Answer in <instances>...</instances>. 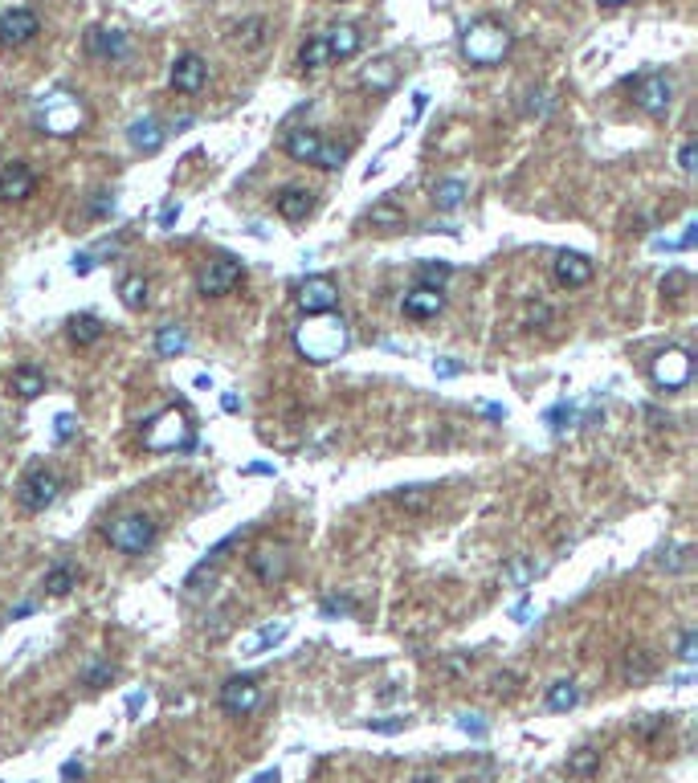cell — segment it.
I'll return each mask as SVG.
<instances>
[{
  "mask_svg": "<svg viewBox=\"0 0 698 783\" xmlns=\"http://www.w3.org/2000/svg\"><path fill=\"white\" fill-rule=\"evenodd\" d=\"M335 302H339V285H335V277H327V274H315L298 285V306H303L306 314L335 310Z\"/></svg>",
  "mask_w": 698,
  "mask_h": 783,
  "instance_id": "14",
  "label": "cell"
},
{
  "mask_svg": "<svg viewBox=\"0 0 698 783\" xmlns=\"http://www.w3.org/2000/svg\"><path fill=\"white\" fill-rule=\"evenodd\" d=\"M510 45H515V33L502 21H494V16H478V21H470L461 29V57L470 65H478V70L499 65L510 53Z\"/></svg>",
  "mask_w": 698,
  "mask_h": 783,
  "instance_id": "2",
  "label": "cell"
},
{
  "mask_svg": "<svg viewBox=\"0 0 698 783\" xmlns=\"http://www.w3.org/2000/svg\"><path fill=\"white\" fill-rule=\"evenodd\" d=\"M278 779H282V775H278V767H274V771H262V775H257L254 783H278Z\"/></svg>",
  "mask_w": 698,
  "mask_h": 783,
  "instance_id": "53",
  "label": "cell"
},
{
  "mask_svg": "<svg viewBox=\"0 0 698 783\" xmlns=\"http://www.w3.org/2000/svg\"><path fill=\"white\" fill-rule=\"evenodd\" d=\"M364 86H368L372 94H388V90L396 86V65H393V57H380V62H372L368 70H364Z\"/></svg>",
  "mask_w": 698,
  "mask_h": 783,
  "instance_id": "28",
  "label": "cell"
},
{
  "mask_svg": "<svg viewBox=\"0 0 698 783\" xmlns=\"http://www.w3.org/2000/svg\"><path fill=\"white\" fill-rule=\"evenodd\" d=\"M78 579H82V571H78L70 559H62V563H53V567L45 571L42 592H45V595H70V592L78 587Z\"/></svg>",
  "mask_w": 698,
  "mask_h": 783,
  "instance_id": "23",
  "label": "cell"
},
{
  "mask_svg": "<svg viewBox=\"0 0 698 783\" xmlns=\"http://www.w3.org/2000/svg\"><path fill=\"white\" fill-rule=\"evenodd\" d=\"M347 343H352V334H347V323L335 310L311 314V323L298 326L295 334V347L306 363H331V359H339L347 351Z\"/></svg>",
  "mask_w": 698,
  "mask_h": 783,
  "instance_id": "1",
  "label": "cell"
},
{
  "mask_svg": "<svg viewBox=\"0 0 698 783\" xmlns=\"http://www.w3.org/2000/svg\"><path fill=\"white\" fill-rule=\"evenodd\" d=\"M221 408H225V412H241V396H238V392H225Z\"/></svg>",
  "mask_w": 698,
  "mask_h": 783,
  "instance_id": "52",
  "label": "cell"
},
{
  "mask_svg": "<svg viewBox=\"0 0 698 783\" xmlns=\"http://www.w3.org/2000/svg\"><path fill=\"white\" fill-rule=\"evenodd\" d=\"M458 726H461L466 734H474V739H482V734H486V726L478 722V714H461V718H458Z\"/></svg>",
  "mask_w": 698,
  "mask_h": 783,
  "instance_id": "48",
  "label": "cell"
},
{
  "mask_svg": "<svg viewBox=\"0 0 698 783\" xmlns=\"http://www.w3.org/2000/svg\"><path fill=\"white\" fill-rule=\"evenodd\" d=\"M580 706V690L576 682H551L548 685V710L551 714H567V710Z\"/></svg>",
  "mask_w": 698,
  "mask_h": 783,
  "instance_id": "31",
  "label": "cell"
},
{
  "mask_svg": "<svg viewBox=\"0 0 698 783\" xmlns=\"http://www.w3.org/2000/svg\"><path fill=\"white\" fill-rule=\"evenodd\" d=\"M156 535H160L156 518L143 510H127V514H119V518L107 522V543L123 555H143L151 543H156Z\"/></svg>",
  "mask_w": 698,
  "mask_h": 783,
  "instance_id": "3",
  "label": "cell"
},
{
  "mask_svg": "<svg viewBox=\"0 0 698 783\" xmlns=\"http://www.w3.org/2000/svg\"><path fill=\"white\" fill-rule=\"evenodd\" d=\"M266 16H249V21H241L238 29H233V45L238 49H246V53H254V49H262L266 45Z\"/></svg>",
  "mask_w": 698,
  "mask_h": 783,
  "instance_id": "27",
  "label": "cell"
},
{
  "mask_svg": "<svg viewBox=\"0 0 698 783\" xmlns=\"http://www.w3.org/2000/svg\"><path fill=\"white\" fill-rule=\"evenodd\" d=\"M58 494H62V478L50 469V465H34L17 486V502L25 506L29 514H42L45 506L58 502Z\"/></svg>",
  "mask_w": 698,
  "mask_h": 783,
  "instance_id": "7",
  "label": "cell"
},
{
  "mask_svg": "<svg viewBox=\"0 0 698 783\" xmlns=\"http://www.w3.org/2000/svg\"><path fill=\"white\" fill-rule=\"evenodd\" d=\"M127 139H131V147H135V151H143V155H156L160 147L168 143V130L160 127V119H151V114H148V119H135V122H131V130H127Z\"/></svg>",
  "mask_w": 698,
  "mask_h": 783,
  "instance_id": "20",
  "label": "cell"
},
{
  "mask_svg": "<svg viewBox=\"0 0 698 783\" xmlns=\"http://www.w3.org/2000/svg\"><path fill=\"white\" fill-rule=\"evenodd\" d=\"M605 8H621V5H629V0H600Z\"/></svg>",
  "mask_w": 698,
  "mask_h": 783,
  "instance_id": "57",
  "label": "cell"
},
{
  "mask_svg": "<svg viewBox=\"0 0 698 783\" xmlns=\"http://www.w3.org/2000/svg\"><path fill=\"white\" fill-rule=\"evenodd\" d=\"M690 351H682V347H670V351H662V355L654 359V367H649V375H654V383L662 392H678V388H686L690 383Z\"/></svg>",
  "mask_w": 698,
  "mask_h": 783,
  "instance_id": "9",
  "label": "cell"
},
{
  "mask_svg": "<svg viewBox=\"0 0 698 783\" xmlns=\"http://www.w3.org/2000/svg\"><path fill=\"white\" fill-rule=\"evenodd\" d=\"M412 783H441V779H437V775H417Z\"/></svg>",
  "mask_w": 698,
  "mask_h": 783,
  "instance_id": "56",
  "label": "cell"
},
{
  "mask_svg": "<svg viewBox=\"0 0 698 783\" xmlns=\"http://www.w3.org/2000/svg\"><path fill=\"white\" fill-rule=\"evenodd\" d=\"M461 200H466V184H461V179H441V184H433V204L441 212L461 208Z\"/></svg>",
  "mask_w": 698,
  "mask_h": 783,
  "instance_id": "34",
  "label": "cell"
},
{
  "mask_svg": "<svg viewBox=\"0 0 698 783\" xmlns=\"http://www.w3.org/2000/svg\"><path fill=\"white\" fill-rule=\"evenodd\" d=\"M344 163H347V143H327V139H323L319 155H315V168H323V171H339Z\"/></svg>",
  "mask_w": 698,
  "mask_h": 783,
  "instance_id": "36",
  "label": "cell"
},
{
  "mask_svg": "<svg viewBox=\"0 0 698 783\" xmlns=\"http://www.w3.org/2000/svg\"><path fill=\"white\" fill-rule=\"evenodd\" d=\"M409 726V718H384V722H368V730H380V734H396Z\"/></svg>",
  "mask_w": 698,
  "mask_h": 783,
  "instance_id": "47",
  "label": "cell"
},
{
  "mask_svg": "<svg viewBox=\"0 0 698 783\" xmlns=\"http://www.w3.org/2000/svg\"><path fill=\"white\" fill-rule=\"evenodd\" d=\"M37 33H42V16L34 8H9V13H0V45L5 49L29 45Z\"/></svg>",
  "mask_w": 698,
  "mask_h": 783,
  "instance_id": "12",
  "label": "cell"
},
{
  "mask_svg": "<svg viewBox=\"0 0 698 783\" xmlns=\"http://www.w3.org/2000/svg\"><path fill=\"white\" fill-rule=\"evenodd\" d=\"M111 208H115V192H94V200H91V217H107Z\"/></svg>",
  "mask_w": 698,
  "mask_h": 783,
  "instance_id": "43",
  "label": "cell"
},
{
  "mask_svg": "<svg viewBox=\"0 0 698 783\" xmlns=\"http://www.w3.org/2000/svg\"><path fill=\"white\" fill-rule=\"evenodd\" d=\"M319 147H323V135L311 127H295V130H286V139H282V151L298 163H315Z\"/></svg>",
  "mask_w": 698,
  "mask_h": 783,
  "instance_id": "19",
  "label": "cell"
},
{
  "mask_svg": "<svg viewBox=\"0 0 698 783\" xmlns=\"http://www.w3.org/2000/svg\"><path fill=\"white\" fill-rule=\"evenodd\" d=\"M119 298H123L127 310H143V306H148V277H143V274H127L123 282H119Z\"/></svg>",
  "mask_w": 698,
  "mask_h": 783,
  "instance_id": "32",
  "label": "cell"
},
{
  "mask_svg": "<svg viewBox=\"0 0 698 783\" xmlns=\"http://www.w3.org/2000/svg\"><path fill=\"white\" fill-rule=\"evenodd\" d=\"M323 37H327L331 62H347V57H355L364 49V33L355 29V24H335V29H327Z\"/></svg>",
  "mask_w": 698,
  "mask_h": 783,
  "instance_id": "21",
  "label": "cell"
},
{
  "mask_svg": "<svg viewBox=\"0 0 698 783\" xmlns=\"http://www.w3.org/2000/svg\"><path fill=\"white\" fill-rule=\"evenodd\" d=\"M62 775H66V779H74V775H82V763H66V767H62Z\"/></svg>",
  "mask_w": 698,
  "mask_h": 783,
  "instance_id": "54",
  "label": "cell"
},
{
  "mask_svg": "<svg viewBox=\"0 0 698 783\" xmlns=\"http://www.w3.org/2000/svg\"><path fill=\"white\" fill-rule=\"evenodd\" d=\"M396 506H401V510H425L429 506V498H433V489L429 486H404V489H396Z\"/></svg>",
  "mask_w": 698,
  "mask_h": 783,
  "instance_id": "37",
  "label": "cell"
},
{
  "mask_svg": "<svg viewBox=\"0 0 698 783\" xmlns=\"http://www.w3.org/2000/svg\"><path fill=\"white\" fill-rule=\"evenodd\" d=\"M364 225L380 228V233H396V228H404V212L396 208L393 200H380V204H372V212L364 217Z\"/></svg>",
  "mask_w": 698,
  "mask_h": 783,
  "instance_id": "29",
  "label": "cell"
},
{
  "mask_svg": "<svg viewBox=\"0 0 698 783\" xmlns=\"http://www.w3.org/2000/svg\"><path fill=\"white\" fill-rule=\"evenodd\" d=\"M37 122H42V130H50V135H78L86 114H82V102H78L74 94H50L42 106H37Z\"/></svg>",
  "mask_w": 698,
  "mask_h": 783,
  "instance_id": "6",
  "label": "cell"
},
{
  "mask_svg": "<svg viewBox=\"0 0 698 783\" xmlns=\"http://www.w3.org/2000/svg\"><path fill=\"white\" fill-rule=\"evenodd\" d=\"M335 612H355V600H347V595H327V600H323V616H335Z\"/></svg>",
  "mask_w": 698,
  "mask_h": 783,
  "instance_id": "41",
  "label": "cell"
},
{
  "mask_svg": "<svg viewBox=\"0 0 698 783\" xmlns=\"http://www.w3.org/2000/svg\"><path fill=\"white\" fill-rule=\"evenodd\" d=\"M694 160H698V143H694V139H686V143H682V151H678V163H682V171H686V176L698 168Z\"/></svg>",
  "mask_w": 698,
  "mask_h": 783,
  "instance_id": "42",
  "label": "cell"
},
{
  "mask_svg": "<svg viewBox=\"0 0 698 783\" xmlns=\"http://www.w3.org/2000/svg\"><path fill=\"white\" fill-rule=\"evenodd\" d=\"M404 318L412 323H425V318H437L445 310V290H429V285H412L409 294L401 298Z\"/></svg>",
  "mask_w": 698,
  "mask_h": 783,
  "instance_id": "16",
  "label": "cell"
},
{
  "mask_svg": "<svg viewBox=\"0 0 698 783\" xmlns=\"http://www.w3.org/2000/svg\"><path fill=\"white\" fill-rule=\"evenodd\" d=\"M625 86H629V94H633V106L645 111L649 119H662L674 102V86L662 70H641L637 78H629Z\"/></svg>",
  "mask_w": 698,
  "mask_h": 783,
  "instance_id": "4",
  "label": "cell"
},
{
  "mask_svg": "<svg viewBox=\"0 0 698 783\" xmlns=\"http://www.w3.org/2000/svg\"><path fill=\"white\" fill-rule=\"evenodd\" d=\"M551 274H556V282L564 285V290H580V285H588L592 282V261L584 257V253H559L556 261H551Z\"/></svg>",
  "mask_w": 698,
  "mask_h": 783,
  "instance_id": "17",
  "label": "cell"
},
{
  "mask_svg": "<svg viewBox=\"0 0 698 783\" xmlns=\"http://www.w3.org/2000/svg\"><path fill=\"white\" fill-rule=\"evenodd\" d=\"M74 429H78V424H74V416H70V412H62L58 420H53V437H58V440H70V437H74Z\"/></svg>",
  "mask_w": 698,
  "mask_h": 783,
  "instance_id": "45",
  "label": "cell"
},
{
  "mask_svg": "<svg viewBox=\"0 0 698 783\" xmlns=\"http://www.w3.org/2000/svg\"><path fill=\"white\" fill-rule=\"evenodd\" d=\"M9 392L13 396H21V400H37L45 392V375L37 372V367H17V372L9 375Z\"/></svg>",
  "mask_w": 698,
  "mask_h": 783,
  "instance_id": "26",
  "label": "cell"
},
{
  "mask_svg": "<svg viewBox=\"0 0 698 783\" xmlns=\"http://www.w3.org/2000/svg\"><path fill=\"white\" fill-rule=\"evenodd\" d=\"M596 767H600V750H592V747H580L572 759H567V775H576V779L596 775Z\"/></svg>",
  "mask_w": 698,
  "mask_h": 783,
  "instance_id": "35",
  "label": "cell"
},
{
  "mask_svg": "<svg viewBox=\"0 0 698 783\" xmlns=\"http://www.w3.org/2000/svg\"><path fill=\"white\" fill-rule=\"evenodd\" d=\"M274 208H278V217H286V220H306L315 212V192H306V188H282V192L274 196Z\"/></svg>",
  "mask_w": 698,
  "mask_h": 783,
  "instance_id": "22",
  "label": "cell"
},
{
  "mask_svg": "<svg viewBox=\"0 0 698 783\" xmlns=\"http://www.w3.org/2000/svg\"><path fill=\"white\" fill-rule=\"evenodd\" d=\"M249 571H254V575L262 579L266 587L282 584V579H286V571H290V551H286L282 543H262V546H254V551H249Z\"/></svg>",
  "mask_w": 698,
  "mask_h": 783,
  "instance_id": "11",
  "label": "cell"
},
{
  "mask_svg": "<svg viewBox=\"0 0 698 783\" xmlns=\"http://www.w3.org/2000/svg\"><path fill=\"white\" fill-rule=\"evenodd\" d=\"M241 261L238 257H213V261H205V269L197 274V294L200 298H221V294H229L233 285L241 282Z\"/></svg>",
  "mask_w": 698,
  "mask_h": 783,
  "instance_id": "8",
  "label": "cell"
},
{
  "mask_svg": "<svg viewBox=\"0 0 698 783\" xmlns=\"http://www.w3.org/2000/svg\"><path fill=\"white\" fill-rule=\"evenodd\" d=\"M66 334H70V343H78V347H91V343H99L102 334H107V326H102V318H94V314H74L66 323Z\"/></svg>",
  "mask_w": 698,
  "mask_h": 783,
  "instance_id": "25",
  "label": "cell"
},
{
  "mask_svg": "<svg viewBox=\"0 0 698 783\" xmlns=\"http://www.w3.org/2000/svg\"><path fill=\"white\" fill-rule=\"evenodd\" d=\"M143 445H148L151 453L192 449V429H189V420H184V412L168 408V412H160L156 420H148V429H143Z\"/></svg>",
  "mask_w": 698,
  "mask_h": 783,
  "instance_id": "5",
  "label": "cell"
},
{
  "mask_svg": "<svg viewBox=\"0 0 698 783\" xmlns=\"http://www.w3.org/2000/svg\"><path fill=\"white\" fill-rule=\"evenodd\" d=\"M37 192V176L25 160H5L0 163V200L21 204Z\"/></svg>",
  "mask_w": 698,
  "mask_h": 783,
  "instance_id": "13",
  "label": "cell"
},
{
  "mask_svg": "<svg viewBox=\"0 0 698 783\" xmlns=\"http://www.w3.org/2000/svg\"><path fill=\"white\" fill-rule=\"evenodd\" d=\"M450 277H453L450 261H421L417 266V285H429V290H445Z\"/></svg>",
  "mask_w": 698,
  "mask_h": 783,
  "instance_id": "33",
  "label": "cell"
},
{
  "mask_svg": "<svg viewBox=\"0 0 698 783\" xmlns=\"http://www.w3.org/2000/svg\"><path fill=\"white\" fill-rule=\"evenodd\" d=\"M433 372L437 375H461V372H466V363H458V359H437Z\"/></svg>",
  "mask_w": 698,
  "mask_h": 783,
  "instance_id": "49",
  "label": "cell"
},
{
  "mask_svg": "<svg viewBox=\"0 0 698 783\" xmlns=\"http://www.w3.org/2000/svg\"><path fill=\"white\" fill-rule=\"evenodd\" d=\"M678 657L686 661V665L698 657V633H694V628H686V633H682V641H678Z\"/></svg>",
  "mask_w": 698,
  "mask_h": 783,
  "instance_id": "40",
  "label": "cell"
},
{
  "mask_svg": "<svg viewBox=\"0 0 698 783\" xmlns=\"http://www.w3.org/2000/svg\"><path fill=\"white\" fill-rule=\"evenodd\" d=\"M91 269H94V257H91V253H78V257H74V274H91Z\"/></svg>",
  "mask_w": 698,
  "mask_h": 783,
  "instance_id": "51",
  "label": "cell"
},
{
  "mask_svg": "<svg viewBox=\"0 0 698 783\" xmlns=\"http://www.w3.org/2000/svg\"><path fill=\"white\" fill-rule=\"evenodd\" d=\"M286 633H290V624H270V628H262V633H257V641H254V652H262L266 644H278Z\"/></svg>",
  "mask_w": 698,
  "mask_h": 783,
  "instance_id": "38",
  "label": "cell"
},
{
  "mask_svg": "<svg viewBox=\"0 0 698 783\" xmlns=\"http://www.w3.org/2000/svg\"><path fill=\"white\" fill-rule=\"evenodd\" d=\"M531 575H535V563H527V559H519L507 567V579H515V584H527Z\"/></svg>",
  "mask_w": 698,
  "mask_h": 783,
  "instance_id": "44",
  "label": "cell"
},
{
  "mask_svg": "<svg viewBox=\"0 0 698 783\" xmlns=\"http://www.w3.org/2000/svg\"><path fill=\"white\" fill-rule=\"evenodd\" d=\"M298 65H303V70H323V65H331V49H327V37H323V33H315V37L303 41Z\"/></svg>",
  "mask_w": 698,
  "mask_h": 783,
  "instance_id": "30",
  "label": "cell"
},
{
  "mask_svg": "<svg viewBox=\"0 0 698 783\" xmlns=\"http://www.w3.org/2000/svg\"><path fill=\"white\" fill-rule=\"evenodd\" d=\"M189 351V331H184L180 323H164L156 331V355L160 359H176Z\"/></svg>",
  "mask_w": 698,
  "mask_h": 783,
  "instance_id": "24",
  "label": "cell"
},
{
  "mask_svg": "<svg viewBox=\"0 0 698 783\" xmlns=\"http://www.w3.org/2000/svg\"><path fill=\"white\" fill-rule=\"evenodd\" d=\"M172 90H180V94H200L205 90V78H208V65L200 53H180L172 62Z\"/></svg>",
  "mask_w": 698,
  "mask_h": 783,
  "instance_id": "15",
  "label": "cell"
},
{
  "mask_svg": "<svg viewBox=\"0 0 698 783\" xmlns=\"http://www.w3.org/2000/svg\"><path fill=\"white\" fill-rule=\"evenodd\" d=\"M686 285H690V277L682 274V269H674V274H665V277H662V294H670V298H678V294L686 290Z\"/></svg>",
  "mask_w": 698,
  "mask_h": 783,
  "instance_id": "39",
  "label": "cell"
},
{
  "mask_svg": "<svg viewBox=\"0 0 698 783\" xmlns=\"http://www.w3.org/2000/svg\"><path fill=\"white\" fill-rule=\"evenodd\" d=\"M176 220H180V204H168V208L160 212V228H172Z\"/></svg>",
  "mask_w": 698,
  "mask_h": 783,
  "instance_id": "50",
  "label": "cell"
},
{
  "mask_svg": "<svg viewBox=\"0 0 698 783\" xmlns=\"http://www.w3.org/2000/svg\"><path fill=\"white\" fill-rule=\"evenodd\" d=\"M257 698H262V682H257L254 673L229 677V682L221 685V710H225V714H233V718L254 714Z\"/></svg>",
  "mask_w": 698,
  "mask_h": 783,
  "instance_id": "10",
  "label": "cell"
},
{
  "mask_svg": "<svg viewBox=\"0 0 698 783\" xmlns=\"http://www.w3.org/2000/svg\"><path fill=\"white\" fill-rule=\"evenodd\" d=\"M86 53L99 57V62H119V57L131 53V41L119 29H91L86 33Z\"/></svg>",
  "mask_w": 698,
  "mask_h": 783,
  "instance_id": "18",
  "label": "cell"
},
{
  "mask_svg": "<svg viewBox=\"0 0 698 783\" xmlns=\"http://www.w3.org/2000/svg\"><path fill=\"white\" fill-rule=\"evenodd\" d=\"M482 412H486V416H490V420H502V416H507V412H502V408H499V404H486V408H482Z\"/></svg>",
  "mask_w": 698,
  "mask_h": 783,
  "instance_id": "55",
  "label": "cell"
},
{
  "mask_svg": "<svg viewBox=\"0 0 698 783\" xmlns=\"http://www.w3.org/2000/svg\"><path fill=\"white\" fill-rule=\"evenodd\" d=\"M111 677H115V669H111V665H94L91 673L82 677V682L91 685V690H99V685H102V682H111Z\"/></svg>",
  "mask_w": 698,
  "mask_h": 783,
  "instance_id": "46",
  "label": "cell"
}]
</instances>
